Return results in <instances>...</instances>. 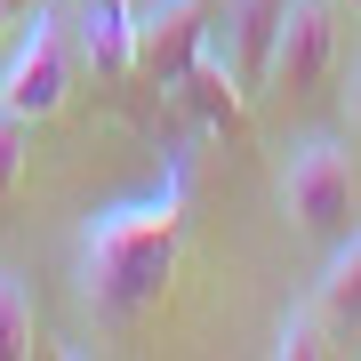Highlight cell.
I'll list each match as a JSON object with an SVG mask.
<instances>
[{
	"label": "cell",
	"instance_id": "obj_1",
	"mask_svg": "<svg viewBox=\"0 0 361 361\" xmlns=\"http://www.w3.org/2000/svg\"><path fill=\"white\" fill-rule=\"evenodd\" d=\"M177 241H185L177 193L129 201V209L89 225V241H80V305L97 313V329L129 337L169 305V289H177Z\"/></svg>",
	"mask_w": 361,
	"mask_h": 361
},
{
	"label": "cell",
	"instance_id": "obj_2",
	"mask_svg": "<svg viewBox=\"0 0 361 361\" xmlns=\"http://www.w3.org/2000/svg\"><path fill=\"white\" fill-rule=\"evenodd\" d=\"M353 209H361V177H353V153L329 137L297 145L289 169H281V217L305 233V241H345L353 233Z\"/></svg>",
	"mask_w": 361,
	"mask_h": 361
},
{
	"label": "cell",
	"instance_id": "obj_3",
	"mask_svg": "<svg viewBox=\"0 0 361 361\" xmlns=\"http://www.w3.org/2000/svg\"><path fill=\"white\" fill-rule=\"evenodd\" d=\"M65 97H73V32L56 8H32V25H16L8 56H0V104L40 129L65 113Z\"/></svg>",
	"mask_w": 361,
	"mask_h": 361
},
{
	"label": "cell",
	"instance_id": "obj_4",
	"mask_svg": "<svg viewBox=\"0 0 361 361\" xmlns=\"http://www.w3.org/2000/svg\"><path fill=\"white\" fill-rule=\"evenodd\" d=\"M337 65V0H289L281 8V32H273V65H265V89L273 97H313Z\"/></svg>",
	"mask_w": 361,
	"mask_h": 361
},
{
	"label": "cell",
	"instance_id": "obj_5",
	"mask_svg": "<svg viewBox=\"0 0 361 361\" xmlns=\"http://www.w3.org/2000/svg\"><path fill=\"white\" fill-rule=\"evenodd\" d=\"M201 40H209V0H153L137 8V73L161 89H185Z\"/></svg>",
	"mask_w": 361,
	"mask_h": 361
},
{
	"label": "cell",
	"instance_id": "obj_6",
	"mask_svg": "<svg viewBox=\"0 0 361 361\" xmlns=\"http://www.w3.org/2000/svg\"><path fill=\"white\" fill-rule=\"evenodd\" d=\"M281 8H289V0H233V8H225V56H233V73H241V89H265Z\"/></svg>",
	"mask_w": 361,
	"mask_h": 361
},
{
	"label": "cell",
	"instance_id": "obj_7",
	"mask_svg": "<svg viewBox=\"0 0 361 361\" xmlns=\"http://www.w3.org/2000/svg\"><path fill=\"white\" fill-rule=\"evenodd\" d=\"M313 305L329 313L337 337H361V225L345 233V241H329V265H322V281H313Z\"/></svg>",
	"mask_w": 361,
	"mask_h": 361
},
{
	"label": "cell",
	"instance_id": "obj_8",
	"mask_svg": "<svg viewBox=\"0 0 361 361\" xmlns=\"http://www.w3.org/2000/svg\"><path fill=\"white\" fill-rule=\"evenodd\" d=\"M80 40H89V65L137 73V8L129 0H80Z\"/></svg>",
	"mask_w": 361,
	"mask_h": 361
},
{
	"label": "cell",
	"instance_id": "obj_9",
	"mask_svg": "<svg viewBox=\"0 0 361 361\" xmlns=\"http://www.w3.org/2000/svg\"><path fill=\"white\" fill-rule=\"evenodd\" d=\"M273 353H281V361H322V353H337L329 313L313 305V297H305V305H289V313H281V329H273Z\"/></svg>",
	"mask_w": 361,
	"mask_h": 361
},
{
	"label": "cell",
	"instance_id": "obj_10",
	"mask_svg": "<svg viewBox=\"0 0 361 361\" xmlns=\"http://www.w3.org/2000/svg\"><path fill=\"white\" fill-rule=\"evenodd\" d=\"M40 337V305L25 289V273H0V361H25Z\"/></svg>",
	"mask_w": 361,
	"mask_h": 361
},
{
	"label": "cell",
	"instance_id": "obj_11",
	"mask_svg": "<svg viewBox=\"0 0 361 361\" xmlns=\"http://www.w3.org/2000/svg\"><path fill=\"white\" fill-rule=\"evenodd\" d=\"M32 185V121L0 104V201H16Z\"/></svg>",
	"mask_w": 361,
	"mask_h": 361
},
{
	"label": "cell",
	"instance_id": "obj_12",
	"mask_svg": "<svg viewBox=\"0 0 361 361\" xmlns=\"http://www.w3.org/2000/svg\"><path fill=\"white\" fill-rule=\"evenodd\" d=\"M345 121H353V137H361V56H353V73H345Z\"/></svg>",
	"mask_w": 361,
	"mask_h": 361
},
{
	"label": "cell",
	"instance_id": "obj_13",
	"mask_svg": "<svg viewBox=\"0 0 361 361\" xmlns=\"http://www.w3.org/2000/svg\"><path fill=\"white\" fill-rule=\"evenodd\" d=\"M0 25H8V0H0Z\"/></svg>",
	"mask_w": 361,
	"mask_h": 361
},
{
	"label": "cell",
	"instance_id": "obj_14",
	"mask_svg": "<svg viewBox=\"0 0 361 361\" xmlns=\"http://www.w3.org/2000/svg\"><path fill=\"white\" fill-rule=\"evenodd\" d=\"M353 8H361V0H353Z\"/></svg>",
	"mask_w": 361,
	"mask_h": 361
}]
</instances>
